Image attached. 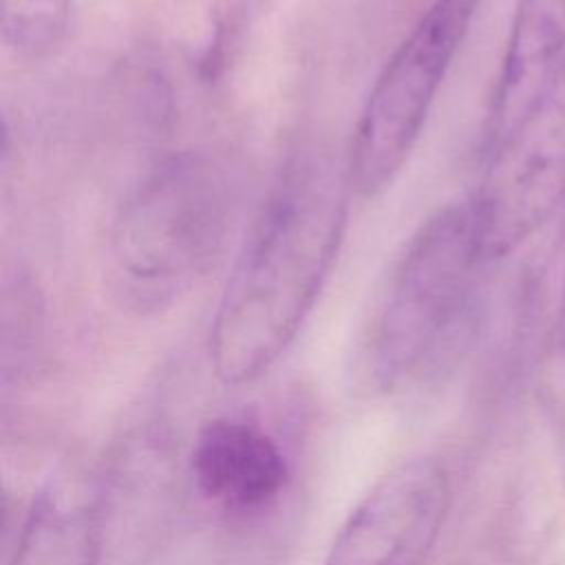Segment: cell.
<instances>
[{"mask_svg": "<svg viewBox=\"0 0 565 565\" xmlns=\"http://www.w3.org/2000/svg\"><path fill=\"white\" fill-rule=\"evenodd\" d=\"M349 172L307 152L285 166L236 254L210 327L214 375L241 386L267 373L307 320L347 225Z\"/></svg>", "mask_w": 565, "mask_h": 565, "instance_id": "6da1fadb", "label": "cell"}, {"mask_svg": "<svg viewBox=\"0 0 565 565\" xmlns=\"http://www.w3.org/2000/svg\"><path fill=\"white\" fill-rule=\"evenodd\" d=\"M483 263L470 203L439 210L415 232L362 347V371L373 388H415L463 358L479 324Z\"/></svg>", "mask_w": 565, "mask_h": 565, "instance_id": "7a4b0ae2", "label": "cell"}, {"mask_svg": "<svg viewBox=\"0 0 565 565\" xmlns=\"http://www.w3.org/2000/svg\"><path fill=\"white\" fill-rule=\"evenodd\" d=\"M232 223L225 170L203 152H177L124 199L108 238L117 300L139 313L170 307L216 260Z\"/></svg>", "mask_w": 565, "mask_h": 565, "instance_id": "3957f363", "label": "cell"}, {"mask_svg": "<svg viewBox=\"0 0 565 565\" xmlns=\"http://www.w3.org/2000/svg\"><path fill=\"white\" fill-rule=\"evenodd\" d=\"M479 0H435L393 51L355 124L349 183L375 196L408 159Z\"/></svg>", "mask_w": 565, "mask_h": 565, "instance_id": "277c9868", "label": "cell"}, {"mask_svg": "<svg viewBox=\"0 0 565 565\" xmlns=\"http://www.w3.org/2000/svg\"><path fill=\"white\" fill-rule=\"evenodd\" d=\"M470 203L486 260L516 249L565 199V66L532 113L499 143Z\"/></svg>", "mask_w": 565, "mask_h": 565, "instance_id": "5b68a950", "label": "cell"}, {"mask_svg": "<svg viewBox=\"0 0 565 565\" xmlns=\"http://www.w3.org/2000/svg\"><path fill=\"white\" fill-rule=\"evenodd\" d=\"M450 508L437 457L404 459L358 501L322 565H426Z\"/></svg>", "mask_w": 565, "mask_h": 565, "instance_id": "8992f818", "label": "cell"}, {"mask_svg": "<svg viewBox=\"0 0 565 565\" xmlns=\"http://www.w3.org/2000/svg\"><path fill=\"white\" fill-rule=\"evenodd\" d=\"M190 477L207 503L247 519L276 505L291 470L265 428L243 417H216L192 444Z\"/></svg>", "mask_w": 565, "mask_h": 565, "instance_id": "52a82bcc", "label": "cell"}, {"mask_svg": "<svg viewBox=\"0 0 565 565\" xmlns=\"http://www.w3.org/2000/svg\"><path fill=\"white\" fill-rule=\"evenodd\" d=\"M565 66V0H519L486 126V150L505 139Z\"/></svg>", "mask_w": 565, "mask_h": 565, "instance_id": "ba28073f", "label": "cell"}, {"mask_svg": "<svg viewBox=\"0 0 565 565\" xmlns=\"http://www.w3.org/2000/svg\"><path fill=\"white\" fill-rule=\"evenodd\" d=\"M102 519L93 494L66 475L31 499L11 565H99Z\"/></svg>", "mask_w": 565, "mask_h": 565, "instance_id": "9c48e42d", "label": "cell"}, {"mask_svg": "<svg viewBox=\"0 0 565 565\" xmlns=\"http://www.w3.org/2000/svg\"><path fill=\"white\" fill-rule=\"evenodd\" d=\"M71 0H0V29L7 49L20 57H42L66 35Z\"/></svg>", "mask_w": 565, "mask_h": 565, "instance_id": "30bf717a", "label": "cell"}, {"mask_svg": "<svg viewBox=\"0 0 565 565\" xmlns=\"http://www.w3.org/2000/svg\"><path fill=\"white\" fill-rule=\"evenodd\" d=\"M40 311L35 294L26 282H15L13 291L4 294L2 311V380H20L35 364Z\"/></svg>", "mask_w": 565, "mask_h": 565, "instance_id": "8fae6325", "label": "cell"}, {"mask_svg": "<svg viewBox=\"0 0 565 565\" xmlns=\"http://www.w3.org/2000/svg\"><path fill=\"white\" fill-rule=\"evenodd\" d=\"M543 393L554 419L565 428V300L545 355Z\"/></svg>", "mask_w": 565, "mask_h": 565, "instance_id": "7c38bea8", "label": "cell"}]
</instances>
